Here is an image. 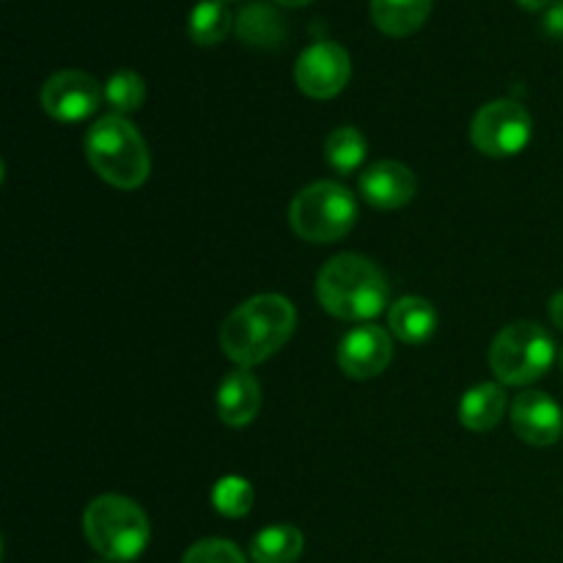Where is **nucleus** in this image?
<instances>
[{
    "instance_id": "f257e3e1",
    "label": "nucleus",
    "mask_w": 563,
    "mask_h": 563,
    "mask_svg": "<svg viewBox=\"0 0 563 563\" xmlns=\"http://www.w3.org/2000/svg\"><path fill=\"white\" fill-rule=\"evenodd\" d=\"M297 328V311L289 297L256 295L225 317L220 350L240 368L269 361Z\"/></svg>"
},
{
    "instance_id": "f03ea898",
    "label": "nucleus",
    "mask_w": 563,
    "mask_h": 563,
    "mask_svg": "<svg viewBox=\"0 0 563 563\" xmlns=\"http://www.w3.org/2000/svg\"><path fill=\"white\" fill-rule=\"evenodd\" d=\"M319 306L344 322H368L385 311L390 286L383 269L366 256L341 253L317 275Z\"/></svg>"
},
{
    "instance_id": "7ed1b4c3",
    "label": "nucleus",
    "mask_w": 563,
    "mask_h": 563,
    "mask_svg": "<svg viewBox=\"0 0 563 563\" xmlns=\"http://www.w3.org/2000/svg\"><path fill=\"white\" fill-rule=\"evenodd\" d=\"M86 159L99 179L119 190H137L152 174V154L137 126L113 113L88 130Z\"/></svg>"
},
{
    "instance_id": "20e7f679",
    "label": "nucleus",
    "mask_w": 563,
    "mask_h": 563,
    "mask_svg": "<svg viewBox=\"0 0 563 563\" xmlns=\"http://www.w3.org/2000/svg\"><path fill=\"white\" fill-rule=\"evenodd\" d=\"M82 533L102 559L126 563L141 559L152 539L148 517L124 495H99L82 515Z\"/></svg>"
},
{
    "instance_id": "39448f33",
    "label": "nucleus",
    "mask_w": 563,
    "mask_h": 563,
    "mask_svg": "<svg viewBox=\"0 0 563 563\" xmlns=\"http://www.w3.org/2000/svg\"><path fill=\"white\" fill-rule=\"evenodd\" d=\"M289 223L306 242H339L357 223V201L339 181H313L291 201Z\"/></svg>"
},
{
    "instance_id": "423d86ee",
    "label": "nucleus",
    "mask_w": 563,
    "mask_h": 563,
    "mask_svg": "<svg viewBox=\"0 0 563 563\" xmlns=\"http://www.w3.org/2000/svg\"><path fill=\"white\" fill-rule=\"evenodd\" d=\"M555 361V341L542 324L515 322L495 335L489 346V368L500 385L522 388L550 372Z\"/></svg>"
},
{
    "instance_id": "0eeeda50",
    "label": "nucleus",
    "mask_w": 563,
    "mask_h": 563,
    "mask_svg": "<svg viewBox=\"0 0 563 563\" xmlns=\"http://www.w3.org/2000/svg\"><path fill=\"white\" fill-rule=\"evenodd\" d=\"M533 119L515 99L484 104L471 124V141L487 157H515L531 143Z\"/></svg>"
},
{
    "instance_id": "6e6552de",
    "label": "nucleus",
    "mask_w": 563,
    "mask_h": 563,
    "mask_svg": "<svg viewBox=\"0 0 563 563\" xmlns=\"http://www.w3.org/2000/svg\"><path fill=\"white\" fill-rule=\"evenodd\" d=\"M38 102L49 119L77 124V121H86L88 115L97 113L99 104L104 102V86H99L97 77L88 75V71L64 69L55 71L44 82Z\"/></svg>"
},
{
    "instance_id": "1a4fd4ad",
    "label": "nucleus",
    "mask_w": 563,
    "mask_h": 563,
    "mask_svg": "<svg viewBox=\"0 0 563 563\" xmlns=\"http://www.w3.org/2000/svg\"><path fill=\"white\" fill-rule=\"evenodd\" d=\"M352 75V60L341 44L317 42L300 53L295 64V80L306 97L333 99L346 88Z\"/></svg>"
},
{
    "instance_id": "9d476101",
    "label": "nucleus",
    "mask_w": 563,
    "mask_h": 563,
    "mask_svg": "<svg viewBox=\"0 0 563 563\" xmlns=\"http://www.w3.org/2000/svg\"><path fill=\"white\" fill-rule=\"evenodd\" d=\"M394 361V341L377 324H357L341 339L339 366L352 379H374Z\"/></svg>"
},
{
    "instance_id": "9b49d317",
    "label": "nucleus",
    "mask_w": 563,
    "mask_h": 563,
    "mask_svg": "<svg viewBox=\"0 0 563 563\" xmlns=\"http://www.w3.org/2000/svg\"><path fill=\"white\" fill-rule=\"evenodd\" d=\"M511 427L522 443L548 449L563 438V410L544 390H526L511 405Z\"/></svg>"
},
{
    "instance_id": "f8f14e48",
    "label": "nucleus",
    "mask_w": 563,
    "mask_h": 563,
    "mask_svg": "<svg viewBox=\"0 0 563 563\" xmlns=\"http://www.w3.org/2000/svg\"><path fill=\"white\" fill-rule=\"evenodd\" d=\"M357 190H361L363 201L388 212V209L407 207L416 198L418 179L405 163L379 159L363 170L361 179H357Z\"/></svg>"
},
{
    "instance_id": "ddd939ff",
    "label": "nucleus",
    "mask_w": 563,
    "mask_h": 563,
    "mask_svg": "<svg viewBox=\"0 0 563 563\" xmlns=\"http://www.w3.org/2000/svg\"><path fill=\"white\" fill-rule=\"evenodd\" d=\"M262 401V385L251 368H234L225 374L218 388V416L225 427H247L256 421Z\"/></svg>"
},
{
    "instance_id": "4468645a",
    "label": "nucleus",
    "mask_w": 563,
    "mask_h": 563,
    "mask_svg": "<svg viewBox=\"0 0 563 563\" xmlns=\"http://www.w3.org/2000/svg\"><path fill=\"white\" fill-rule=\"evenodd\" d=\"M390 333L401 341V344L421 346L438 330V308L427 300V297L407 295L390 306L388 311Z\"/></svg>"
},
{
    "instance_id": "2eb2a0df",
    "label": "nucleus",
    "mask_w": 563,
    "mask_h": 563,
    "mask_svg": "<svg viewBox=\"0 0 563 563\" xmlns=\"http://www.w3.org/2000/svg\"><path fill=\"white\" fill-rule=\"evenodd\" d=\"M506 416V390L500 383H478L462 396L460 423L471 432H489Z\"/></svg>"
},
{
    "instance_id": "dca6fc26",
    "label": "nucleus",
    "mask_w": 563,
    "mask_h": 563,
    "mask_svg": "<svg viewBox=\"0 0 563 563\" xmlns=\"http://www.w3.org/2000/svg\"><path fill=\"white\" fill-rule=\"evenodd\" d=\"M434 0H372V20L385 36L407 38L429 20Z\"/></svg>"
},
{
    "instance_id": "f3484780",
    "label": "nucleus",
    "mask_w": 563,
    "mask_h": 563,
    "mask_svg": "<svg viewBox=\"0 0 563 563\" xmlns=\"http://www.w3.org/2000/svg\"><path fill=\"white\" fill-rule=\"evenodd\" d=\"M236 36L242 38L251 47H264L275 49L284 44L286 38V22L273 5L264 3H251L240 11V16L234 20Z\"/></svg>"
},
{
    "instance_id": "a211bd4d",
    "label": "nucleus",
    "mask_w": 563,
    "mask_h": 563,
    "mask_svg": "<svg viewBox=\"0 0 563 563\" xmlns=\"http://www.w3.org/2000/svg\"><path fill=\"white\" fill-rule=\"evenodd\" d=\"M306 548V537L295 526H269L253 537L251 559L256 563H297Z\"/></svg>"
},
{
    "instance_id": "6ab92c4d",
    "label": "nucleus",
    "mask_w": 563,
    "mask_h": 563,
    "mask_svg": "<svg viewBox=\"0 0 563 563\" xmlns=\"http://www.w3.org/2000/svg\"><path fill=\"white\" fill-rule=\"evenodd\" d=\"M366 135L357 126H339L324 141V157H328L330 168L341 176H352L355 170H361V165L366 163Z\"/></svg>"
},
{
    "instance_id": "aec40b11",
    "label": "nucleus",
    "mask_w": 563,
    "mask_h": 563,
    "mask_svg": "<svg viewBox=\"0 0 563 563\" xmlns=\"http://www.w3.org/2000/svg\"><path fill=\"white\" fill-rule=\"evenodd\" d=\"M234 27V16L225 9L223 0H201V3L192 5L190 22H187V31L190 38L201 47H212L220 44Z\"/></svg>"
},
{
    "instance_id": "412c9836",
    "label": "nucleus",
    "mask_w": 563,
    "mask_h": 563,
    "mask_svg": "<svg viewBox=\"0 0 563 563\" xmlns=\"http://www.w3.org/2000/svg\"><path fill=\"white\" fill-rule=\"evenodd\" d=\"M104 102H108L110 113L126 119V115L141 110L143 102H146V82L132 69L115 71L104 82Z\"/></svg>"
},
{
    "instance_id": "4be33fe9",
    "label": "nucleus",
    "mask_w": 563,
    "mask_h": 563,
    "mask_svg": "<svg viewBox=\"0 0 563 563\" xmlns=\"http://www.w3.org/2000/svg\"><path fill=\"white\" fill-rule=\"evenodd\" d=\"M253 500H256V493H253L251 482L242 476H223L212 487L214 511L229 517V520H240V517L251 515Z\"/></svg>"
},
{
    "instance_id": "5701e85b",
    "label": "nucleus",
    "mask_w": 563,
    "mask_h": 563,
    "mask_svg": "<svg viewBox=\"0 0 563 563\" xmlns=\"http://www.w3.org/2000/svg\"><path fill=\"white\" fill-rule=\"evenodd\" d=\"M181 563H247L242 550L225 539H201L185 553Z\"/></svg>"
},
{
    "instance_id": "b1692460",
    "label": "nucleus",
    "mask_w": 563,
    "mask_h": 563,
    "mask_svg": "<svg viewBox=\"0 0 563 563\" xmlns=\"http://www.w3.org/2000/svg\"><path fill=\"white\" fill-rule=\"evenodd\" d=\"M544 33L553 38H563V0H553L548 11H544Z\"/></svg>"
},
{
    "instance_id": "393cba45",
    "label": "nucleus",
    "mask_w": 563,
    "mask_h": 563,
    "mask_svg": "<svg viewBox=\"0 0 563 563\" xmlns=\"http://www.w3.org/2000/svg\"><path fill=\"white\" fill-rule=\"evenodd\" d=\"M548 311H550V319H553L555 328L563 330V289H561V291H555V295L550 297Z\"/></svg>"
},
{
    "instance_id": "a878e982",
    "label": "nucleus",
    "mask_w": 563,
    "mask_h": 563,
    "mask_svg": "<svg viewBox=\"0 0 563 563\" xmlns=\"http://www.w3.org/2000/svg\"><path fill=\"white\" fill-rule=\"evenodd\" d=\"M517 3L528 11H542V9H550V5H553V0H517Z\"/></svg>"
},
{
    "instance_id": "bb28decb",
    "label": "nucleus",
    "mask_w": 563,
    "mask_h": 563,
    "mask_svg": "<svg viewBox=\"0 0 563 563\" xmlns=\"http://www.w3.org/2000/svg\"><path fill=\"white\" fill-rule=\"evenodd\" d=\"M275 3H280V5H289V9H300V5H308V3H313V0H275Z\"/></svg>"
},
{
    "instance_id": "cd10ccee",
    "label": "nucleus",
    "mask_w": 563,
    "mask_h": 563,
    "mask_svg": "<svg viewBox=\"0 0 563 563\" xmlns=\"http://www.w3.org/2000/svg\"><path fill=\"white\" fill-rule=\"evenodd\" d=\"M561 366H563V352H561Z\"/></svg>"
}]
</instances>
